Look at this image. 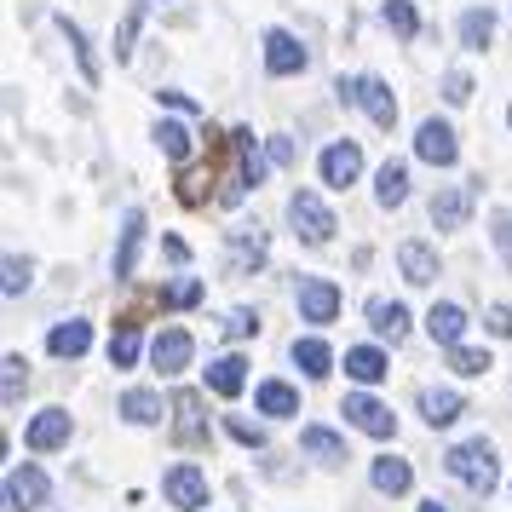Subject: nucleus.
Returning <instances> with one entry per match:
<instances>
[{
  "instance_id": "f257e3e1",
  "label": "nucleus",
  "mask_w": 512,
  "mask_h": 512,
  "mask_svg": "<svg viewBox=\"0 0 512 512\" xmlns=\"http://www.w3.org/2000/svg\"><path fill=\"white\" fill-rule=\"evenodd\" d=\"M443 472H449L455 484H466L472 495H489V489L501 484V461H495V443H484V438L455 443V449L443 455Z\"/></svg>"
},
{
  "instance_id": "f03ea898",
  "label": "nucleus",
  "mask_w": 512,
  "mask_h": 512,
  "mask_svg": "<svg viewBox=\"0 0 512 512\" xmlns=\"http://www.w3.org/2000/svg\"><path fill=\"white\" fill-rule=\"evenodd\" d=\"M334 98H340V104H363L369 121L386 127V133L397 127V98H392V87H386L380 75H340V81H334Z\"/></svg>"
},
{
  "instance_id": "7ed1b4c3",
  "label": "nucleus",
  "mask_w": 512,
  "mask_h": 512,
  "mask_svg": "<svg viewBox=\"0 0 512 512\" xmlns=\"http://www.w3.org/2000/svg\"><path fill=\"white\" fill-rule=\"evenodd\" d=\"M288 219H294V231H300L311 248H323L328 236L340 231V225H334V213L323 208V196H317V190H294V196H288Z\"/></svg>"
},
{
  "instance_id": "20e7f679",
  "label": "nucleus",
  "mask_w": 512,
  "mask_h": 512,
  "mask_svg": "<svg viewBox=\"0 0 512 512\" xmlns=\"http://www.w3.org/2000/svg\"><path fill=\"white\" fill-rule=\"evenodd\" d=\"M162 495L173 501L179 512H202L208 507V472L196 461H179V466H167V478H162Z\"/></svg>"
},
{
  "instance_id": "39448f33",
  "label": "nucleus",
  "mask_w": 512,
  "mask_h": 512,
  "mask_svg": "<svg viewBox=\"0 0 512 512\" xmlns=\"http://www.w3.org/2000/svg\"><path fill=\"white\" fill-rule=\"evenodd\" d=\"M294 305H300V323H334L340 317V282L328 277H300V288H294Z\"/></svg>"
},
{
  "instance_id": "423d86ee",
  "label": "nucleus",
  "mask_w": 512,
  "mask_h": 512,
  "mask_svg": "<svg viewBox=\"0 0 512 512\" xmlns=\"http://www.w3.org/2000/svg\"><path fill=\"white\" fill-rule=\"evenodd\" d=\"M52 501V484L41 466H12L6 472V512H41Z\"/></svg>"
},
{
  "instance_id": "0eeeda50",
  "label": "nucleus",
  "mask_w": 512,
  "mask_h": 512,
  "mask_svg": "<svg viewBox=\"0 0 512 512\" xmlns=\"http://www.w3.org/2000/svg\"><path fill=\"white\" fill-rule=\"evenodd\" d=\"M317 173H323L328 190H351V185H357V173H363V144H357V139L328 144L323 162H317Z\"/></svg>"
},
{
  "instance_id": "6e6552de",
  "label": "nucleus",
  "mask_w": 512,
  "mask_h": 512,
  "mask_svg": "<svg viewBox=\"0 0 512 512\" xmlns=\"http://www.w3.org/2000/svg\"><path fill=\"white\" fill-rule=\"evenodd\" d=\"M415 156H420V162H432V167H455V162H461L455 127L438 121V116H426V121H420V133H415Z\"/></svg>"
},
{
  "instance_id": "1a4fd4ad",
  "label": "nucleus",
  "mask_w": 512,
  "mask_h": 512,
  "mask_svg": "<svg viewBox=\"0 0 512 512\" xmlns=\"http://www.w3.org/2000/svg\"><path fill=\"white\" fill-rule=\"evenodd\" d=\"M340 415H346L357 432H369V438H392L397 432V415L386 409V403H374L369 392H351L346 403H340Z\"/></svg>"
},
{
  "instance_id": "9d476101",
  "label": "nucleus",
  "mask_w": 512,
  "mask_h": 512,
  "mask_svg": "<svg viewBox=\"0 0 512 512\" xmlns=\"http://www.w3.org/2000/svg\"><path fill=\"white\" fill-rule=\"evenodd\" d=\"M70 432H75L70 409H47V415H35L24 426V443L35 449V455H47V449H64V443H70Z\"/></svg>"
},
{
  "instance_id": "9b49d317",
  "label": "nucleus",
  "mask_w": 512,
  "mask_h": 512,
  "mask_svg": "<svg viewBox=\"0 0 512 512\" xmlns=\"http://www.w3.org/2000/svg\"><path fill=\"white\" fill-rule=\"evenodd\" d=\"M311 64V52L288 35V29H265V70L271 75H300Z\"/></svg>"
},
{
  "instance_id": "f8f14e48",
  "label": "nucleus",
  "mask_w": 512,
  "mask_h": 512,
  "mask_svg": "<svg viewBox=\"0 0 512 512\" xmlns=\"http://www.w3.org/2000/svg\"><path fill=\"white\" fill-rule=\"evenodd\" d=\"M173 438L196 449V443H208V420H202V392H173Z\"/></svg>"
},
{
  "instance_id": "ddd939ff",
  "label": "nucleus",
  "mask_w": 512,
  "mask_h": 512,
  "mask_svg": "<svg viewBox=\"0 0 512 512\" xmlns=\"http://www.w3.org/2000/svg\"><path fill=\"white\" fill-rule=\"evenodd\" d=\"M190 357H196V340H190L185 328H162V334H156V346H150V363H156L162 374L190 369Z\"/></svg>"
},
{
  "instance_id": "4468645a",
  "label": "nucleus",
  "mask_w": 512,
  "mask_h": 512,
  "mask_svg": "<svg viewBox=\"0 0 512 512\" xmlns=\"http://www.w3.org/2000/svg\"><path fill=\"white\" fill-rule=\"evenodd\" d=\"M466 213H472V185H449L432 196V225L438 231H461Z\"/></svg>"
},
{
  "instance_id": "2eb2a0df",
  "label": "nucleus",
  "mask_w": 512,
  "mask_h": 512,
  "mask_svg": "<svg viewBox=\"0 0 512 512\" xmlns=\"http://www.w3.org/2000/svg\"><path fill=\"white\" fill-rule=\"evenodd\" d=\"M397 265H403V282H415V288H432L438 282V254L426 242H415V236L397 248Z\"/></svg>"
},
{
  "instance_id": "dca6fc26",
  "label": "nucleus",
  "mask_w": 512,
  "mask_h": 512,
  "mask_svg": "<svg viewBox=\"0 0 512 512\" xmlns=\"http://www.w3.org/2000/svg\"><path fill=\"white\" fill-rule=\"evenodd\" d=\"M254 409L259 415H271V420H288V415H300V392H294L288 380H259Z\"/></svg>"
},
{
  "instance_id": "f3484780",
  "label": "nucleus",
  "mask_w": 512,
  "mask_h": 512,
  "mask_svg": "<svg viewBox=\"0 0 512 512\" xmlns=\"http://www.w3.org/2000/svg\"><path fill=\"white\" fill-rule=\"evenodd\" d=\"M139 248H144V213L133 208L121 219V248H116V282H127L139 271Z\"/></svg>"
},
{
  "instance_id": "a211bd4d",
  "label": "nucleus",
  "mask_w": 512,
  "mask_h": 512,
  "mask_svg": "<svg viewBox=\"0 0 512 512\" xmlns=\"http://www.w3.org/2000/svg\"><path fill=\"white\" fill-rule=\"evenodd\" d=\"M300 449L311 455V461H323V466H346V438L340 432H328V426H305L300 432Z\"/></svg>"
},
{
  "instance_id": "6ab92c4d",
  "label": "nucleus",
  "mask_w": 512,
  "mask_h": 512,
  "mask_svg": "<svg viewBox=\"0 0 512 512\" xmlns=\"http://www.w3.org/2000/svg\"><path fill=\"white\" fill-rule=\"evenodd\" d=\"M369 328L380 334V340H403L409 334V305L403 300H369Z\"/></svg>"
},
{
  "instance_id": "aec40b11",
  "label": "nucleus",
  "mask_w": 512,
  "mask_h": 512,
  "mask_svg": "<svg viewBox=\"0 0 512 512\" xmlns=\"http://www.w3.org/2000/svg\"><path fill=\"white\" fill-rule=\"evenodd\" d=\"M420 415H426V426H455V420L466 415V397L449 392V386H432V392H420Z\"/></svg>"
},
{
  "instance_id": "412c9836",
  "label": "nucleus",
  "mask_w": 512,
  "mask_h": 512,
  "mask_svg": "<svg viewBox=\"0 0 512 512\" xmlns=\"http://www.w3.org/2000/svg\"><path fill=\"white\" fill-rule=\"evenodd\" d=\"M87 346H93V328L81 323V317H70V323H58L47 334V351H52V357H64V363H75Z\"/></svg>"
},
{
  "instance_id": "4be33fe9",
  "label": "nucleus",
  "mask_w": 512,
  "mask_h": 512,
  "mask_svg": "<svg viewBox=\"0 0 512 512\" xmlns=\"http://www.w3.org/2000/svg\"><path fill=\"white\" fill-rule=\"evenodd\" d=\"M426 334H432V340H438V346H461V334H466V311L461 305H432V311H426Z\"/></svg>"
},
{
  "instance_id": "5701e85b",
  "label": "nucleus",
  "mask_w": 512,
  "mask_h": 512,
  "mask_svg": "<svg viewBox=\"0 0 512 512\" xmlns=\"http://www.w3.org/2000/svg\"><path fill=\"white\" fill-rule=\"evenodd\" d=\"M346 374L357 380V386H380V380L392 374V363H386L374 346H351V351H346Z\"/></svg>"
},
{
  "instance_id": "b1692460",
  "label": "nucleus",
  "mask_w": 512,
  "mask_h": 512,
  "mask_svg": "<svg viewBox=\"0 0 512 512\" xmlns=\"http://www.w3.org/2000/svg\"><path fill=\"white\" fill-rule=\"evenodd\" d=\"M242 386H248V363H242V357H213L208 363V392L213 397H236Z\"/></svg>"
},
{
  "instance_id": "393cba45",
  "label": "nucleus",
  "mask_w": 512,
  "mask_h": 512,
  "mask_svg": "<svg viewBox=\"0 0 512 512\" xmlns=\"http://www.w3.org/2000/svg\"><path fill=\"white\" fill-rule=\"evenodd\" d=\"M374 202H380V208H403V202H409V167L403 162L380 167V179H374Z\"/></svg>"
},
{
  "instance_id": "a878e982",
  "label": "nucleus",
  "mask_w": 512,
  "mask_h": 512,
  "mask_svg": "<svg viewBox=\"0 0 512 512\" xmlns=\"http://www.w3.org/2000/svg\"><path fill=\"white\" fill-rule=\"evenodd\" d=\"M369 478H374V489H380V495H403V489L415 484V466H409V461H397V455H380Z\"/></svg>"
},
{
  "instance_id": "bb28decb",
  "label": "nucleus",
  "mask_w": 512,
  "mask_h": 512,
  "mask_svg": "<svg viewBox=\"0 0 512 512\" xmlns=\"http://www.w3.org/2000/svg\"><path fill=\"white\" fill-rule=\"evenodd\" d=\"M133 363H139V323L121 317L116 334H110V369H133Z\"/></svg>"
},
{
  "instance_id": "cd10ccee",
  "label": "nucleus",
  "mask_w": 512,
  "mask_h": 512,
  "mask_svg": "<svg viewBox=\"0 0 512 512\" xmlns=\"http://www.w3.org/2000/svg\"><path fill=\"white\" fill-rule=\"evenodd\" d=\"M231 259H236V271H259L265 265V231H231Z\"/></svg>"
},
{
  "instance_id": "c85d7f7f",
  "label": "nucleus",
  "mask_w": 512,
  "mask_h": 512,
  "mask_svg": "<svg viewBox=\"0 0 512 512\" xmlns=\"http://www.w3.org/2000/svg\"><path fill=\"white\" fill-rule=\"evenodd\" d=\"M489 41H495V12H489V6H472V12L461 18V47L484 52Z\"/></svg>"
},
{
  "instance_id": "c756f323",
  "label": "nucleus",
  "mask_w": 512,
  "mask_h": 512,
  "mask_svg": "<svg viewBox=\"0 0 512 512\" xmlns=\"http://www.w3.org/2000/svg\"><path fill=\"white\" fill-rule=\"evenodd\" d=\"M156 144H162V156L173 167H185L190 150H196V144H190V127H179V121H156Z\"/></svg>"
},
{
  "instance_id": "7c9ffc66",
  "label": "nucleus",
  "mask_w": 512,
  "mask_h": 512,
  "mask_svg": "<svg viewBox=\"0 0 512 512\" xmlns=\"http://www.w3.org/2000/svg\"><path fill=\"white\" fill-rule=\"evenodd\" d=\"M294 363L305 369V380H328V369H334V351H328L323 340H294Z\"/></svg>"
},
{
  "instance_id": "2f4dec72",
  "label": "nucleus",
  "mask_w": 512,
  "mask_h": 512,
  "mask_svg": "<svg viewBox=\"0 0 512 512\" xmlns=\"http://www.w3.org/2000/svg\"><path fill=\"white\" fill-rule=\"evenodd\" d=\"M121 415L133 420V426H156V420H162V397L144 392V386H133V392L121 397Z\"/></svg>"
},
{
  "instance_id": "473e14b6",
  "label": "nucleus",
  "mask_w": 512,
  "mask_h": 512,
  "mask_svg": "<svg viewBox=\"0 0 512 512\" xmlns=\"http://www.w3.org/2000/svg\"><path fill=\"white\" fill-rule=\"evenodd\" d=\"M380 18H386V29H397L403 41H415V35H420V12L409 6V0H386V6H380Z\"/></svg>"
},
{
  "instance_id": "72a5a7b5",
  "label": "nucleus",
  "mask_w": 512,
  "mask_h": 512,
  "mask_svg": "<svg viewBox=\"0 0 512 512\" xmlns=\"http://www.w3.org/2000/svg\"><path fill=\"white\" fill-rule=\"evenodd\" d=\"M139 24H144V0H133V6H127V18L116 24V64H127V58H133V41H139Z\"/></svg>"
},
{
  "instance_id": "f704fd0d",
  "label": "nucleus",
  "mask_w": 512,
  "mask_h": 512,
  "mask_svg": "<svg viewBox=\"0 0 512 512\" xmlns=\"http://www.w3.org/2000/svg\"><path fill=\"white\" fill-rule=\"evenodd\" d=\"M0 369H6V409H18V397H24V386H29V363L24 357H18V351H6V363H0Z\"/></svg>"
},
{
  "instance_id": "c9c22d12",
  "label": "nucleus",
  "mask_w": 512,
  "mask_h": 512,
  "mask_svg": "<svg viewBox=\"0 0 512 512\" xmlns=\"http://www.w3.org/2000/svg\"><path fill=\"white\" fill-rule=\"evenodd\" d=\"M449 369H455V374H466V380H472V374L495 369V363H489V351H484V346H449Z\"/></svg>"
},
{
  "instance_id": "e433bc0d",
  "label": "nucleus",
  "mask_w": 512,
  "mask_h": 512,
  "mask_svg": "<svg viewBox=\"0 0 512 512\" xmlns=\"http://www.w3.org/2000/svg\"><path fill=\"white\" fill-rule=\"evenodd\" d=\"M58 29H64V41L75 47V64H81V75H87V81H98V58H93V47H87V35H81V29L70 24V18H64Z\"/></svg>"
},
{
  "instance_id": "4c0bfd02",
  "label": "nucleus",
  "mask_w": 512,
  "mask_h": 512,
  "mask_svg": "<svg viewBox=\"0 0 512 512\" xmlns=\"http://www.w3.org/2000/svg\"><path fill=\"white\" fill-rule=\"evenodd\" d=\"M225 432H231L236 443H248V449H265V426L248 415H225Z\"/></svg>"
},
{
  "instance_id": "58836bf2",
  "label": "nucleus",
  "mask_w": 512,
  "mask_h": 512,
  "mask_svg": "<svg viewBox=\"0 0 512 512\" xmlns=\"http://www.w3.org/2000/svg\"><path fill=\"white\" fill-rule=\"evenodd\" d=\"M29 277H35V265L18 259V254H6V300H18V294L29 288Z\"/></svg>"
},
{
  "instance_id": "ea45409f",
  "label": "nucleus",
  "mask_w": 512,
  "mask_h": 512,
  "mask_svg": "<svg viewBox=\"0 0 512 512\" xmlns=\"http://www.w3.org/2000/svg\"><path fill=\"white\" fill-rule=\"evenodd\" d=\"M202 300V282L196 277H185V282H173V288H162V305H179V311H185V305H196Z\"/></svg>"
},
{
  "instance_id": "a19ab883",
  "label": "nucleus",
  "mask_w": 512,
  "mask_h": 512,
  "mask_svg": "<svg viewBox=\"0 0 512 512\" xmlns=\"http://www.w3.org/2000/svg\"><path fill=\"white\" fill-rule=\"evenodd\" d=\"M489 236H495V248H501V259L512 271V213H489Z\"/></svg>"
},
{
  "instance_id": "79ce46f5",
  "label": "nucleus",
  "mask_w": 512,
  "mask_h": 512,
  "mask_svg": "<svg viewBox=\"0 0 512 512\" xmlns=\"http://www.w3.org/2000/svg\"><path fill=\"white\" fill-rule=\"evenodd\" d=\"M466 98H472V75L449 70V75H443V104H466Z\"/></svg>"
},
{
  "instance_id": "37998d69",
  "label": "nucleus",
  "mask_w": 512,
  "mask_h": 512,
  "mask_svg": "<svg viewBox=\"0 0 512 512\" xmlns=\"http://www.w3.org/2000/svg\"><path fill=\"white\" fill-rule=\"evenodd\" d=\"M254 328H259V311H248V305H236L231 317H225V334H231V340H248Z\"/></svg>"
},
{
  "instance_id": "c03bdc74",
  "label": "nucleus",
  "mask_w": 512,
  "mask_h": 512,
  "mask_svg": "<svg viewBox=\"0 0 512 512\" xmlns=\"http://www.w3.org/2000/svg\"><path fill=\"white\" fill-rule=\"evenodd\" d=\"M271 162H277V167H294V162H300V144L288 139V133H271Z\"/></svg>"
},
{
  "instance_id": "a18cd8bd",
  "label": "nucleus",
  "mask_w": 512,
  "mask_h": 512,
  "mask_svg": "<svg viewBox=\"0 0 512 512\" xmlns=\"http://www.w3.org/2000/svg\"><path fill=\"white\" fill-rule=\"evenodd\" d=\"M489 334H495V340L512 334V305H489Z\"/></svg>"
},
{
  "instance_id": "49530a36",
  "label": "nucleus",
  "mask_w": 512,
  "mask_h": 512,
  "mask_svg": "<svg viewBox=\"0 0 512 512\" xmlns=\"http://www.w3.org/2000/svg\"><path fill=\"white\" fill-rule=\"evenodd\" d=\"M162 104H173V110H196V98L190 93H179V87H167V93H156Z\"/></svg>"
},
{
  "instance_id": "de8ad7c7",
  "label": "nucleus",
  "mask_w": 512,
  "mask_h": 512,
  "mask_svg": "<svg viewBox=\"0 0 512 512\" xmlns=\"http://www.w3.org/2000/svg\"><path fill=\"white\" fill-rule=\"evenodd\" d=\"M162 254L173 259V265H185V259H190V248H185V242H179V236H167V242H162Z\"/></svg>"
},
{
  "instance_id": "09e8293b",
  "label": "nucleus",
  "mask_w": 512,
  "mask_h": 512,
  "mask_svg": "<svg viewBox=\"0 0 512 512\" xmlns=\"http://www.w3.org/2000/svg\"><path fill=\"white\" fill-rule=\"evenodd\" d=\"M420 512H449V507H443V501H426V507H420Z\"/></svg>"
},
{
  "instance_id": "8fccbe9b",
  "label": "nucleus",
  "mask_w": 512,
  "mask_h": 512,
  "mask_svg": "<svg viewBox=\"0 0 512 512\" xmlns=\"http://www.w3.org/2000/svg\"><path fill=\"white\" fill-rule=\"evenodd\" d=\"M507 121H512V104H507Z\"/></svg>"
}]
</instances>
